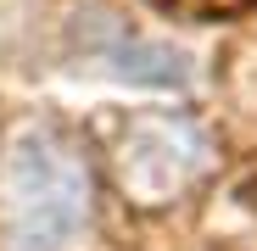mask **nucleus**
I'll list each match as a JSON object with an SVG mask.
<instances>
[{
	"mask_svg": "<svg viewBox=\"0 0 257 251\" xmlns=\"http://www.w3.org/2000/svg\"><path fill=\"white\" fill-rule=\"evenodd\" d=\"M90 223V167L56 123L0 145V251H62Z\"/></svg>",
	"mask_w": 257,
	"mask_h": 251,
	"instance_id": "f257e3e1",
	"label": "nucleus"
},
{
	"mask_svg": "<svg viewBox=\"0 0 257 251\" xmlns=\"http://www.w3.org/2000/svg\"><path fill=\"white\" fill-rule=\"evenodd\" d=\"M174 6H190V12H246L257 0H174Z\"/></svg>",
	"mask_w": 257,
	"mask_h": 251,
	"instance_id": "7ed1b4c3",
	"label": "nucleus"
},
{
	"mask_svg": "<svg viewBox=\"0 0 257 251\" xmlns=\"http://www.w3.org/2000/svg\"><path fill=\"white\" fill-rule=\"evenodd\" d=\"M112 167H117V190L135 206H168L185 201L212 173V140L185 112H140L123 123Z\"/></svg>",
	"mask_w": 257,
	"mask_h": 251,
	"instance_id": "f03ea898",
	"label": "nucleus"
}]
</instances>
